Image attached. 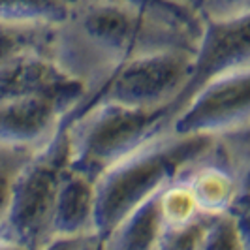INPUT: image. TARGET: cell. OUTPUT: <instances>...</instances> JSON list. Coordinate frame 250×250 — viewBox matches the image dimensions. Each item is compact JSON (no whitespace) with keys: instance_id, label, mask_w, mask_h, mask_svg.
I'll list each match as a JSON object with an SVG mask.
<instances>
[{"instance_id":"8992f818","label":"cell","mask_w":250,"mask_h":250,"mask_svg":"<svg viewBox=\"0 0 250 250\" xmlns=\"http://www.w3.org/2000/svg\"><path fill=\"white\" fill-rule=\"evenodd\" d=\"M250 125V70L222 75L194 92L173 123L177 134L222 138Z\"/></svg>"},{"instance_id":"5b68a950","label":"cell","mask_w":250,"mask_h":250,"mask_svg":"<svg viewBox=\"0 0 250 250\" xmlns=\"http://www.w3.org/2000/svg\"><path fill=\"white\" fill-rule=\"evenodd\" d=\"M192 66L194 53L190 51H162L132 59L88 90L66 123L77 113L98 104H119L143 109L179 104L190 81Z\"/></svg>"},{"instance_id":"7c38bea8","label":"cell","mask_w":250,"mask_h":250,"mask_svg":"<svg viewBox=\"0 0 250 250\" xmlns=\"http://www.w3.org/2000/svg\"><path fill=\"white\" fill-rule=\"evenodd\" d=\"M160 196L162 192L115 226L104 237V250H156L164 228Z\"/></svg>"},{"instance_id":"8fae6325","label":"cell","mask_w":250,"mask_h":250,"mask_svg":"<svg viewBox=\"0 0 250 250\" xmlns=\"http://www.w3.org/2000/svg\"><path fill=\"white\" fill-rule=\"evenodd\" d=\"M96 233V181L70 169L64 175L51 220V243Z\"/></svg>"},{"instance_id":"4fadbf2b","label":"cell","mask_w":250,"mask_h":250,"mask_svg":"<svg viewBox=\"0 0 250 250\" xmlns=\"http://www.w3.org/2000/svg\"><path fill=\"white\" fill-rule=\"evenodd\" d=\"M77 0H0V23L61 26Z\"/></svg>"},{"instance_id":"6da1fadb","label":"cell","mask_w":250,"mask_h":250,"mask_svg":"<svg viewBox=\"0 0 250 250\" xmlns=\"http://www.w3.org/2000/svg\"><path fill=\"white\" fill-rule=\"evenodd\" d=\"M198 43L200 36L143 13L100 0H77L72 15L55 30L51 57L88 92L132 59L162 51L196 55Z\"/></svg>"},{"instance_id":"44dd1931","label":"cell","mask_w":250,"mask_h":250,"mask_svg":"<svg viewBox=\"0 0 250 250\" xmlns=\"http://www.w3.org/2000/svg\"><path fill=\"white\" fill-rule=\"evenodd\" d=\"M61 250H104V239L96 233H90L87 237L68 241Z\"/></svg>"},{"instance_id":"e0dca14e","label":"cell","mask_w":250,"mask_h":250,"mask_svg":"<svg viewBox=\"0 0 250 250\" xmlns=\"http://www.w3.org/2000/svg\"><path fill=\"white\" fill-rule=\"evenodd\" d=\"M32 154L34 152H23V150H12L0 147V229H2L4 220H6L8 209H10L15 179Z\"/></svg>"},{"instance_id":"7a4b0ae2","label":"cell","mask_w":250,"mask_h":250,"mask_svg":"<svg viewBox=\"0 0 250 250\" xmlns=\"http://www.w3.org/2000/svg\"><path fill=\"white\" fill-rule=\"evenodd\" d=\"M218 141L205 134L169 132L105 171L96 181V235L105 237L128 214L207 158Z\"/></svg>"},{"instance_id":"9a60e30c","label":"cell","mask_w":250,"mask_h":250,"mask_svg":"<svg viewBox=\"0 0 250 250\" xmlns=\"http://www.w3.org/2000/svg\"><path fill=\"white\" fill-rule=\"evenodd\" d=\"M100 2H107V4H115V6H121L126 10H132V12L143 13L150 19H156L160 23L181 28L185 32L196 34L200 38L203 32L205 21L200 15L187 12L175 4H171L169 0H100Z\"/></svg>"},{"instance_id":"30bf717a","label":"cell","mask_w":250,"mask_h":250,"mask_svg":"<svg viewBox=\"0 0 250 250\" xmlns=\"http://www.w3.org/2000/svg\"><path fill=\"white\" fill-rule=\"evenodd\" d=\"M181 181L188 187L200 213L218 216L229 213L237 200L243 188V169L218 141V147L183 173Z\"/></svg>"},{"instance_id":"d6986e66","label":"cell","mask_w":250,"mask_h":250,"mask_svg":"<svg viewBox=\"0 0 250 250\" xmlns=\"http://www.w3.org/2000/svg\"><path fill=\"white\" fill-rule=\"evenodd\" d=\"M201 250H243L235 224L229 214L214 216L205 233Z\"/></svg>"},{"instance_id":"ffe728a7","label":"cell","mask_w":250,"mask_h":250,"mask_svg":"<svg viewBox=\"0 0 250 250\" xmlns=\"http://www.w3.org/2000/svg\"><path fill=\"white\" fill-rule=\"evenodd\" d=\"M250 13V0H205L201 8L203 21H226Z\"/></svg>"},{"instance_id":"9c48e42d","label":"cell","mask_w":250,"mask_h":250,"mask_svg":"<svg viewBox=\"0 0 250 250\" xmlns=\"http://www.w3.org/2000/svg\"><path fill=\"white\" fill-rule=\"evenodd\" d=\"M70 115L57 100L30 98L0 104V147L36 152L55 138Z\"/></svg>"},{"instance_id":"3957f363","label":"cell","mask_w":250,"mask_h":250,"mask_svg":"<svg viewBox=\"0 0 250 250\" xmlns=\"http://www.w3.org/2000/svg\"><path fill=\"white\" fill-rule=\"evenodd\" d=\"M179 111V104L154 109L98 104L77 113L64 125L70 169L98 181L145 145L173 132Z\"/></svg>"},{"instance_id":"7402d4cb","label":"cell","mask_w":250,"mask_h":250,"mask_svg":"<svg viewBox=\"0 0 250 250\" xmlns=\"http://www.w3.org/2000/svg\"><path fill=\"white\" fill-rule=\"evenodd\" d=\"M169 2L179 6V8H183V10H187V12H192L201 17V8H203V2L205 0H169Z\"/></svg>"},{"instance_id":"ac0fdd59","label":"cell","mask_w":250,"mask_h":250,"mask_svg":"<svg viewBox=\"0 0 250 250\" xmlns=\"http://www.w3.org/2000/svg\"><path fill=\"white\" fill-rule=\"evenodd\" d=\"M160 209H162L164 222H185L198 214H203L198 211L190 190L181 179L175 181L173 185H169L162 192Z\"/></svg>"},{"instance_id":"2e32d148","label":"cell","mask_w":250,"mask_h":250,"mask_svg":"<svg viewBox=\"0 0 250 250\" xmlns=\"http://www.w3.org/2000/svg\"><path fill=\"white\" fill-rule=\"evenodd\" d=\"M213 218L209 214H198L185 222H164L156 250H201Z\"/></svg>"},{"instance_id":"52a82bcc","label":"cell","mask_w":250,"mask_h":250,"mask_svg":"<svg viewBox=\"0 0 250 250\" xmlns=\"http://www.w3.org/2000/svg\"><path fill=\"white\" fill-rule=\"evenodd\" d=\"M241 70H250V13L226 21H205L179 107L203 85Z\"/></svg>"},{"instance_id":"5bb4252c","label":"cell","mask_w":250,"mask_h":250,"mask_svg":"<svg viewBox=\"0 0 250 250\" xmlns=\"http://www.w3.org/2000/svg\"><path fill=\"white\" fill-rule=\"evenodd\" d=\"M57 26L0 23V66L23 53L43 51L51 55Z\"/></svg>"},{"instance_id":"603a6c76","label":"cell","mask_w":250,"mask_h":250,"mask_svg":"<svg viewBox=\"0 0 250 250\" xmlns=\"http://www.w3.org/2000/svg\"><path fill=\"white\" fill-rule=\"evenodd\" d=\"M0 250H26L23 247H19V245H15L12 241H6V239L0 237Z\"/></svg>"},{"instance_id":"277c9868","label":"cell","mask_w":250,"mask_h":250,"mask_svg":"<svg viewBox=\"0 0 250 250\" xmlns=\"http://www.w3.org/2000/svg\"><path fill=\"white\" fill-rule=\"evenodd\" d=\"M68 139L62 130L34 152L15 179L0 237L26 250H47L59 188L68 171Z\"/></svg>"},{"instance_id":"ba28073f","label":"cell","mask_w":250,"mask_h":250,"mask_svg":"<svg viewBox=\"0 0 250 250\" xmlns=\"http://www.w3.org/2000/svg\"><path fill=\"white\" fill-rule=\"evenodd\" d=\"M85 87L66 74L49 53L43 51L23 53L0 66V104L49 98L64 104L72 115L85 98Z\"/></svg>"}]
</instances>
